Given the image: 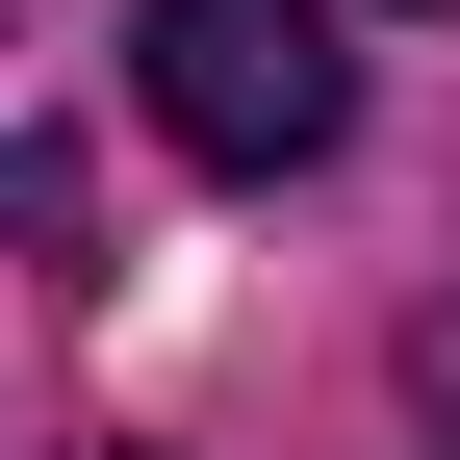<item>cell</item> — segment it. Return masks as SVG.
I'll use <instances>...</instances> for the list:
<instances>
[{"label": "cell", "instance_id": "cell-1", "mask_svg": "<svg viewBox=\"0 0 460 460\" xmlns=\"http://www.w3.org/2000/svg\"><path fill=\"white\" fill-rule=\"evenodd\" d=\"M154 128L205 154V180H307L332 128H358V51H332V0H154L128 26Z\"/></svg>", "mask_w": 460, "mask_h": 460}]
</instances>
